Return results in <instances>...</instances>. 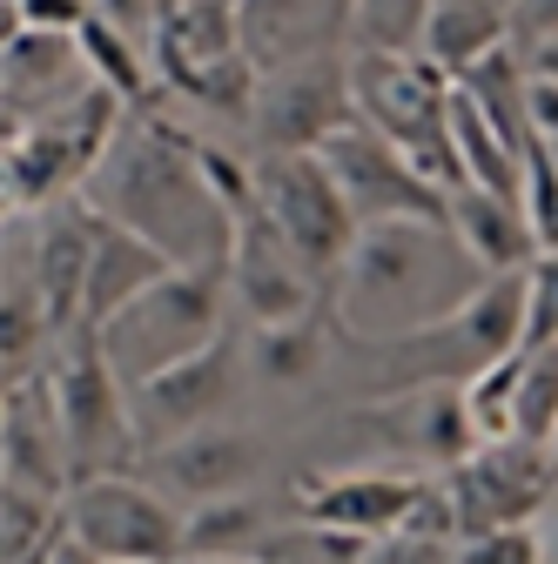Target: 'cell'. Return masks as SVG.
<instances>
[{
  "label": "cell",
  "instance_id": "1",
  "mask_svg": "<svg viewBox=\"0 0 558 564\" xmlns=\"http://www.w3.org/2000/svg\"><path fill=\"white\" fill-rule=\"evenodd\" d=\"M82 195L108 223L149 236L175 262H229L236 223H229L216 182L202 169V134L162 121L155 101L121 115L108 155H101V169L88 175Z\"/></svg>",
  "mask_w": 558,
  "mask_h": 564
},
{
  "label": "cell",
  "instance_id": "2",
  "mask_svg": "<svg viewBox=\"0 0 558 564\" xmlns=\"http://www.w3.org/2000/svg\"><path fill=\"white\" fill-rule=\"evenodd\" d=\"M484 262L464 249V236L451 229V216H397V223H371L343 262L330 310L343 343H384V336H410L425 323H444L451 310H464L484 290Z\"/></svg>",
  "mask_w": 558,
  "mask_h": 564
},
{
  "label": "cell",
  "instance_id": "3",
  "mask_svg": "<svg viewBox=\"0 0 558 564\" xmlns=\"http://www.w3.org/2000/svg\"><path fill=\"white\" fill-rule=\"evenodd\" d=\"M343 349L364 364V397H404V390H431V383H471L477 370H492L498 357L525 349V269L492 275L444 323H425V329H410V336H384V343H343Z\"/></svg>",
  "mask_w": 558,
  "mask_h": 564
},
{
  "label": "cell",
  "instance_id": "4",
  "mask_svg": "<svg viewBox=\"0 0 558 564\" xmlns=\"http://www.w3.org/2000/svg\"><path fill=\"white\" fill-rule=\"evenodd\" d=\"M229 262H175L162 282H149L135 303H121L108 323H95L115 377L135 390L162 370H175L182 357L208 349L229 329Z\"/></svg>",
  "mask_w": 558,
  "mask_h": 564
},
{
  "label": "cell",
  "instance_id": "5",
  "mask_svg": "<svg viewBox=\"0 0 558 564\" xmlns=\"http://www.w3.org/2000/svg\"><path fill=\"white\" fill-rule=\"evenodd\" d=\"M351 54V88H357V115L371 128H384L397 149L425 169L438 188H464V155L451 134V95L458 75L417 47V54H384V47H343Z\"/></svg>",
  "mask_w": 558,
  "mask_h": 564
},
{
  "label": "cell",
  "instance_id": "6",
  "mask_svg": "<svg viewBox=\"0 0 558 564\" xmlns=\"http://www.w3.org/2000/svg\"><path fill=\"white\" fill-rule=\"evenodd\" d=\"M121 115H128V101L115 88L88 82L75 101L8 128V216H41V208L82 195L108 155Z\"/></svg>",
  "mask_w": 558,
  "mask_h": 564
},
{
  "label": "cell",
  "instance_id": "7",
  "mask_svg": "<svg viewBox=\"0 0 558 564\" xmlns=\"http://www.w3.org/2000/svg\"><path fill=\"white\" fill-rule=\"evenodd\" d=\"M47 383L67 423V451H75V477H101V470H142V423H135V397L115 377L108 349L88 323L54 336L47 357Z\"/></svg>",
  "mask_w": 558,
  "mask_h": 564
},
{
  "label": "cell",
  "instance_id": "8",
  "mask_svg": "<svg viewBox=\"0 0 558 564\" xmlns=\"http://www.w3.org/2000/svg\"><path fill=\"white\" fill-rule=\"evenodd\" d=\"M256 188H262V208L269 223L283 229V242L303 256V269L323 282V290H336L343 262H351L364 223L351 195L336 188L330 162L316 149H297V155H256Z\"/></svg>",
  "mask_w": 558,
  "mask_h": 564
},
{
  "label": "cell",
  "instance_id": "9",
  "mask_svg": "<svg viewBox=\"0 0 558 564\" xmlns=\"http://www.w3.org/2000/svg\"><path fill=\"white\" fill-rule=\"evenodd\" d=\"M458 538H484L505 524H538L545 505L558 498V451L538 437H498L477 444L471 457H458L451 470H438Z\"/></svg>",
  "mask_w": 558,
  "mask_h": 564
},
{
  "label": "cell",
  "instance_id": "10",
  "mask_svg": "<svg viewBox=\"0 0 558 564\" xmlns=\"http://www.w3.org/2000/svg\"><path fill=\"white\" fill-rule=\"evenodd\" d=\"M67 531L95 544L108 564H175L182 557V505L155 490L142 470L75 477L67 490Z\"/></svg>",
  "mask_w": 558,
  "mask_h": 564
},
{
  "label": "cell",
  "instance_id": "11",
  "mask_svg": "<svg viewBox=\"0 0 558 564\" xmlns=\"http://www.w3.org/2000/svg\"><path fill=\"white\" fill-rule=\"evenodd\" d=\"M357 121V88H351V54H297L262 67L256 82V108L249 128L262 141V155H297V149H323V141Z\"/></svg>",
  "mask_w": 558,
  "mask_h": 564
},
{
  "label": "cell",
  "instance_id": "12",
  "mask_svg": "<svg viewBox=\"0 0 558 564\" xmlns=\"http://www.w3.org/2000/svg\"><path fill=\"white\" fill-rule=\"evenodd\" d=\"M316 155L330 162L336 188L351 195V208H357L364 229H371V223H397V216H438V223L451 216V188H438V182L417 169L384 128H371L364 115L343 121Z\"/></svg>",
  "mask_w": 558,
  "mask_h": 564
},
{
  "label": "cell",
  "instance_id": "13",
  "mask_svg": "<svg viewBox=\"0 0 558 564\" xmlns=\"http://www.w3.org/2000/svg\"><path fill=\"white\" fill-rule=\"evenodd\" d=\"M229 296L243 303L249 329L256 323H290V316H310V310L330 303V290L303 269V256L283 242V229L269 223L262 188L236 216V236H229Z\"/></svg>",
  "mask_w": 558,
  "mask_h": 564
},
{
  "label": "cell",
  "instance_id": "14",
  "mask_svg": "<svg viewBox=\"0 0 558 564\" xmlns=\"http://www.w3.org/2000/svg\"><path fill=\"white\" fill-rule=\"evenodd\" d=\"M243 343L223 329L208 349L182 357L175 370L135 383V423H142V444H169V437H189L202 423H223V410L236 403V383H243Z\"/></svg>",
  "mask_w": 558,
  "mask_h": 564
},
{
  "label": "cell",
  "instance_id": "15",
  "mask_svg": "<svg viewBox=\"0 0 558 564\" xmlns=\"http://www.w3.org/2000/svg\"><path fill=\"white\" fill-rule=\"evenodd\" d=\"M357 431H371L390 457L438 464V470H451L458 457L477 451L464 383H431V390H404V397H364Z\"/></svg>",
  "mask_w": 558,
  "mask_h": 564
},
{
  "label": "cell",
  "instance_id": "16",
  "mask_svg": "<svg viewBox=\"0 0 558 564\" xmlns=\"http://www.w3.org/2000/svg\"><path fill=\"white\" fill-rule=\"evenodd\" d=\"M431 477L417 470H330V477H303L297 484V518L330 524V531H357V538H390L417 518Z\"/></svg>",
  "mask_w": 558,
  "mask_h": 564
},
{
  "label": "cell",
  "instance_id": "17",
  "mask_svg": "<svg viewBox=\"0 0 558 564\" xmlns=\"http://www.w3.org/2000/svg\"><path fill=\"white\" fill-rule=\"evenodd\" d=\"M0 457H8V484L28 490H54L67 498L75 490V451H67V423L54 403L47 370L8 383V416H0Z\"/></svg>",
  "mask_w": 558,
  "mask_h": 564
},
{
  "label": "cell",
  "instance_id": "18",
  "mask_svg": "<svg viewBox=\"0 0 558 564\" xmlns=\"http://www.w3.org/2000/svg\"><path fill=\"white\" fill-rule=\"evenodd\" d=\"M142 477L189 511V505H208V498H229V490H249L256 484V444L243 431H223V423H202L189 437L149 444Z\"/></svg>",
  "mask_w": 558,
  "mask_h": 564
},
{
  "label": "cell",
  "instance_id": "19",
  "mask_svg": "<svg viewBox=\"0 0 558 564\" xmlns=\"http://www.w3.org/2000/svg\"><path fill=\"white\" fill-rule=\"evenodd\" d=\"M95 229H101V216H95V202H88V195L41 208V223H34L28 282H34V296L47 303V316H54L61 329H75V323H82V290H88Z\"/></svg>",
  "mask_w": 558,
  "mask_h": 564
},
{
  "label": "cell",
  "instance_id": "20",
  "mask_svg": "<svg viewBox=\"0 0 558 564\" xmlns=\"http://www.w3.org/2000/svg\"><path fill=\"white\" fill-rule=\"evenodd\" d=\"M8 128L75 101L95 75H88V54H82V34H54V28H14L8 34Z\"/></svg>",
  "mask_w": 558,
  "mask_h": 564
},
{
  "label": "cell",
  "instance_id": "21",
  "mask_svg": "<svg viewBox=\"0 0 558 564\" xmlns=\"http://www.w3.org/2000/svg\"><path fill=\"white\" fill-rule=\"evenodd\" d=\"M451 229L464 236V249L484 262V275H505V269H532L538 262V223L525 195H505V188H477L464 182L451 195Z\"/></svg>",
  "mask_w": 558,
  "mask_h": 564
},
{
  "label": "cell",
  "instance_id": "22",
  "mask_svg": "<svg viewBox=\"0 0 558 564\" xmlns=\"http://www.w3.org/2000/svg\"><path fill=\"white\" fill-rule=\"evenodd\" d=\"M95 216H101V208H95ZM169 269H175L169 249H155L149 236H135V229H121V223L101 216L95 256H88V290H82V323H88V329L108 323L121 303H135V296H142L149 282H162Z\"/></svg>",
  "mask_w": 558,
  "mask_h": 564
},
{
  "label": "cell",
  "instance_id": "23",
  "mask_svg": "<svg viewBox=\"0 0 558 564\" xmlns=\"http://www.w3.org/2000/svg\"><path fill=\"white\" fill-rule=\"evenodd\" d=\"M243 34L262 67L323 54L336 34H351V0H243Z\"/></svg>",
  "mask_w": 558,
  "mask_h": 564
},
{
  "label": "cell",
  "instance_id": "24",
  "mask_svg": "<svg viewBox=\"0 0 558 564\" xmlns=\"http://www.w3.org/2000/svg\"><path fill=\"white\" fill-rule=\"evenodd\" d=\"M343 349V329H336V310H310V316H290V323H256L249 336V370L269 377V383H310L336 364Z\"/></svg>",
  "mask_w": 558,
  "mask_h": 564
},
{
  "label": "cell",
  "instance_id": "25",
  "mask_svg": "<svg viewBox=\"0 0 558 564\" xmlns=\"http://www.w3.org/2000/svg\"><path fill=\"white\" fill-rule=\"evenodd\" d=\"M276 531L283 524L262 511V498L229 490V498H208V505L182 511V557H262Z\"/></svg>",
  "mask_w": 558,
  "mask_h": 564
},
{
  "label": "cell",
  "instance_id": "26",
  "mask_svg": "<svg viewBox=\"0 0 558 564\" xmlns=\"http://www.w3.org/2000/svg\"><path fill=\"white\" fill-rule=\"evenodd\" d=\"M505 41H512V0H438L425 54L444 67V75H464V67H477Z\"/></svg>",
  "mask_w": 558,
  "mask_h": 564
},
{
  "label": "cell",
  "instance_id": "27",
  "mask_svg": "<svg viewBox=\"0 0 558 564\" xmlns=\"http://www.w3.org/2000/svg\"><path fill=\"white\" fill-rule=\"evenodd\" d=\"M82 54H88V75H95L101 88H115L128 108H149V101H155V82H162V75L142 61V41L121 34L115 21L88 14V28H82Z\"/></svg>",
  "mask_w": 558,
  "mask_h": 564
},
{
  "label": "cell",
  "instance_id": "28",
  "mask_svg": "<svg viewBox=\"0 0 558 564\" xmlns=\"http://www.w3.org/2000/svg\"><path fill=\"white\" fill-rule=\"evenodd\" d=\"M438 0H351V47H384V54H417L431 34Z\"/></svg>",
  "mask_w": 558,
  "mask_h": 564
},
{
  "label": "cell",
  "instance_id": "29",
  "mask_svg": "<svg viewBox=\"0 0 558 564\" xmlns=\"http://www.w3.org/2000/svg\"><path fill=\"white\" fill-rule=\"evenodd\" d=\"M518 377H525V349L498 357L492 370H477L464 383V403H471V431L477 444H498V437H518Z\"/></svg>",
  "mask_w": 558,
  "mask_h": 564
},
{
  "label": "cell",
  "instance_id": "30",
  "mask_svg": "<svg viewBox=\"0 0 558 564\" xmlns=\"http://www.w3.org/2000/svg\"><path fill=\"white\" fill-rule=\"evenodd\" d=\"M558 431V343H525V377H518V437L551 444Z\"/></svg>",
  "mask_w": 558,
  "mask_h": 564
},
{
  "label": "cell",
  "instance_id": "31",
  "mask_svg": "<svg viewBox=\"0 0 558 564\" xmlns=\"http://www.w3.org/2000/svg\"><path fill=\"white\" fill-rule=\"evenodd\" d=\"M525 343H558V249L525 269Z\"/></svg>",
  "mask_w": 558,
  "mask_h": 564
},
{
  "label": "cell",
  "instance_id": "32",
  "mask_svg": "<svg viewBox=\"0 0 558 564\" xmlns=\"http://www.w3.org/2000/svg\"><path fill=\"white\" fill-rule=\"evenodd\" d=\"M458 564H545L538 551V524H505V531H484L458 544Z\"/></svg>",
  "mask_w": 558,
  "mask_h": 564
},
{
  "label": "cell",
  "instance_id": "33",
  "mask_svg": "<svg viewBox=\"0 0 558 564\" xmlns=\"http://www.w3.org/2000/svg\"><path fill=\"white\" fill-rule=\"evenodd\" d=\"M545 34H558V0H512V41L532 47Z\"/></svg>",
  "mask_w": 558,
  "mask_h": 564
},
{
  "label": "cell",
  "instance_id": "34",
  "mask_svg": "<svg viewBox=\"0 0 558 564\" xmlns=\"http://www.w3.org/2000/svg\"><path fill=\"white\" fill-rule=\"evenodd\" d=\"M532 134L558 141V82H538V75H532Z\"/></svg>",
  "mask_w": 558,
  "mask_h": 564
},
{
  "label": "cell",
  "instance_id": "35",
  "mask_svg": "<svg viewBox=\"0 0 558 564\" xmlns=\"http://www.w3.org/2000/svg\"><path fill=\"white\" fill-rule=\"evenodd\" d=\"M47 564H108V557H101L95 544H82L75 531H61V538H54V551H47Z\"/></svg>",
  "mask_w": 558,
  "mask_h": 564
},
{
  "label": "cell",
  "instance_id": "36",
  "mask_svg": "<svg viewBox=\"0 0 558 564\" xmlns=\"http://www.w3.org/2000/svg\"><path fill=\"white\" fill-rule=\"evenodd\" d=\"M525 67H532V75H538V82H558V34H545V41H532V47H525Z\"/></svg>",
  "mask_w": 558,
  "mask_h": 564
},
{
  "label": "cell",
  "instance_id": "37",
  "mask_svg": "<svg viewBox=\"0 0 558 564\" xmlns=\"http://www.w3.org/2000/svg\"><path fill=\"white\" fill-rule=\"evenodd\" d=\"M538 551H545V564H558V498H551L545 518H538Z\"/></svg>",
  "mask_w": 558,
  "mask_h": 564
},
{
  "label": "cell",
  "instance_id": "38",
  "mask_svg": "<svg viewBox=\"0 0 558 564\" xmlns=\"http://www.w3.org/2000/svg\"><path fill=\"white\" fill-rule=\"evenodd\" d=\"M175 564H276V557H175Z\"/></svg>",
  "mask_w": 558,
  "mask_h": 564
},
{
  "label": "cell",
  "instance_id": "39",
  "mask_svg": "<svg viewBox=\"0 0 558 564\" xmlns=\"http://www.w3.org/2000/svg\"><path fill=\"white\" fill-rule=\"evenodd\" d=\"M538 242H545V249H558V208H551V223L538 229Z\"/></svg>",
  "mask_w": 558,
  "mask_h": 564
},
{
  "label": "cell",
  "instance_id": "40",
  "mask_svg": "<svg viewBox=\"0 0 558 564\" xmlns=\"http://www.w3.org/2000/svg\"><path fill=\"white\" fill-rule=\"evenodd\" d=\"M551 451H558V431H551Z\"/></svg>",
  "mask_w": 558,
  "mask_h": 564
}]
</instances>
